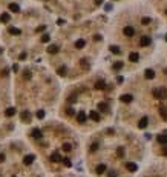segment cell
Wrapping results in <instances>:
<instances>
[{
	"label": "cell",
	"mask_w": 167,
	"mask_h": 177,
	"mask_svg": "<svg viewBox=\"0 0 167 177\" xmlns=\"http://www.w3.org/2000/svg\"><path fill=\"white\" fill-rule=\"evenodd\" d=\"M86 119H87L86 113H84V111H80V113H78V116H77L78 123H84V122H86Z\"/></svg>",
	"instance_id": "cell-1"
},
{
	"label": "cell",
	"mask_w": 167,
	"mask_h": 177,
	"mask_svg": "<svg viewBox=\"0 0 167 177\" xmlns=\"http://www.w3.org/2000/svg\"><path fill=\"white\" fill-rule=\"evenodd\" d=\"M150 37H147V35H144V37H141L140 39V45H141V46H149L150 45Z\"/></svg>",
	"instance_id": "cell-2"
},
{
	"label": "cell",
	"mask_w": 167,
	"mask_h": 177,
	"mask_svg": "<svg viewBox=\"0 0 167 177\" xmlns=\"http://www.w3.org/2000/svg\"><path fill=\"white\" fill-rule=\"evenodd\" d=\"M34 160H35V157L32 156V154H28V156L23 157V163H25V165H31Z\"/></svg>",
	"instance_id": "cell-3"
},
{
	"label": "cell",
	"mask_w": 167,
	"mask_h": 177,
	"mask_svg": "<svg viewBox=\"0 0 167 177\" xmlns=\"http://www.w3.org/2000/svg\"><path fill=\"white\" fill-rule=\"evenodd\" d=\"M133 34H135V29H133L132 26H126V28H124V35H127V37H132Z\"/></svg>",
	"instance_id": "cell-4"
},
{
	"label": "cell",
	"mask_w": 167,
	"mask_h": 177,
	"mask_svg": "<svg viewBox=\"0 0 167 177\" xmlns=\"http://www.w3.org/2000/svg\"><path fill=\"white\" fill-rule=\"evenodd\" d=\"M9 20H11V15H9L8 12H3V14L0 15V22H3V23H8Z\"/></svg>",
	"instance_id": "cell-5"
},
{
	"label": "cell",
	"mask_w": 167,
	"mask_h": 177,
	"mask_svg": "<svg viewBox=\"0 0 167 177\" xmlns=\"http://www.w3.org/2000/svg\"><path fill=\"white\" fill-rule=\"evenodd\" d=\"M126 168H127V169H129V171H132V172H135V171H136V169H138V166H136V165H135V163H132V162H127V163H126Z\"/></svg>",
	"instance_id": "cell-6"
},
{
	"label": "cell",
	"mask_w": 167,
	"mask_h": 177,
	"mask_svg": "<svg viewBox=\"0 0 167 177\" xmlns=\"http://www.w3.org/2000/svg\"><path fill=\"white\" fill-rule=\"evenodd\" d=\"M129 60H130V62H138V60H140V54H138V52H130Z\"/></svg>",
	"instance_id": "cell-7"
},
{
	"label": "cell",
	"mask_w": 167,
	"mask_h": 177,
	"mask_svg": "<svg viewBox=\"0 0 167 177\" xmlns=\"http://www.w3.org/2000/svg\"><path fill=\"white\" fill-rule=\"evenodd\" d=\"M31 136L34 137V139H40L41 137V131L38 129V128H35V129H32V133H31Z\"/></svg>",
	"instance_id": "cell-8"
},
{
	"label": "cell",
	"mask_w": 167,
	"mask_h": 177,
	"mask_svg": "<svg viewBox=\"0 0 167 177\" xmlns=\"http://www.w3.org/2000/svg\"><path fill=\"white\" fill-rule=\"evenodd\" d=\"M89 117H90V119H92V120H95V122H100V114H98L97 111H90Z\"/></svg>",
	"instance_id": "cell-9"
},
{
	"label": "cell",
	"mask_w": 167,
	"mask_h": 177,
	"mask_svg": "<svg viewBox=\"0 0 167 177\" xmlns=\"http://www.w3.org/2000/svg\"><path fill=\"white\" fill-rule=\"evenodd\" d=\"M133 97L130 96V94H123L121 96V102H124V103H129V102H132Z\"/></svg>",
	"instance_id": "cell-10"
},
{
	"label": "cell",
	"mask_w": 167,
	"mask_h": 177,
	"mask_svg": "<svg viewBox=\"0 0 167 177\" xmlns=\"http://www.w3.org/2000/svg\"><path fill=\"white\" fill-rule=\"evenodd\" d=\"M17 113V109H15V108H8V109L5 111V114H6V117H12L14 116V114Z\"/></svg>",
	"instance_id": "cell-11"
},
{
	"label": "cell",
	"mask_w": 167,
	"mask_h": 177,
	"mask_svg": "<svg viewBox=\"0 0 167 177\" xmlns=\"http://www.w3.org/2000/svg\"><path fill=\"white\" fill-rule=\"evenodd\" d=\"M48 52H49V54H57V52H58V46H57V45H51V46L48 48Z\"/></svg>",
	"instance_id": "cell-12"
},
{
	"label": "cell",
	"mask_w": 167,
	"mask_h": 177,
	"mask_svg": "<svg viewBox=\"0 0 167 177\" xmlns=\"http://www.w3.org/2000/svg\"><path fill=\"white\" fill-rule=\"evenodd\" d=\"M84 45H86V42H84L83 39H80V40L75 42V48H77V49H81V48H83Z\"/></svg>",
	"instance_id": "cell-13"
},
{
	"label": "cell",
	"mask_w": 167,
	"mask_h": 177,
	"mask_svg": "<svg viewBox=\"0 0 167 177\" xmlns=\"http://www.w3.org/2000/svg\"><path fill=\"white\" fill-rule=\"evenodd\" d=\"M147 123H149V119H147V117H143V119L140 120L138 126H140V128H146V126H147Z\"/></svg>",
	"instance_id": "cell-14"
},
{
	"label": "cell",
	"mask_w": 167,
	"mask_h": 177,
	"mask_svg": "<svg viewBox=\"0 0 167 177\" xmlns=\"http://www.w3.org/2000/svg\"><path fill=\"white\" fill-rule=\"evenodd\" d=\"M104 171H106V165H103V163H101V165L97 166V174H103Z\"/></svg>",
	"instance_id": "cell-15"
},
{
	"label": "cell",
	"mask_w": 167,
	"mask_h": 177,
	"mask_svg": "<svg viewBox=\"0 0 167 177\" xmlns=\"http://www.w3.org/2000/svg\"><path fill=\"white\" fill-rule=\"evenodd\" d=\"M9 11L18 12V11H20V8H18V5H15V3H11V5H9Z\"/></svg>",
	"instance_id": "cell-16"
},
{
	"label": "cell",
	"mask_w": 167,
	"mask_h": 177,
	"mask_svg": "<svg viewBox=\"0 0 167 177\" xmlns=\"http://www.w3.org/2000/svg\"><path fill=\"white\" fill-rule=\"evenodd\" d=\"M146 79H153L155 77V73H153V69H146Z\"/></svg>",
	"instance_id": "cell-17"
},
{
	"label": "cell",
	"mask_w": 167,
	"mask_h": 177,
	"mask_svg": "<svg viewBox=\"0 0 167 177\" xmlns=\"http://www.w3.org/2000/svg\"><path fill=\"white\" fill-rule=\"evenodd\" d=\"M95 88H97V89H104V88H106V83H104L103 80H100V82L95 83Z\"/></svg>",
	"instance_id": "cell-18"
},
{
	"label": "cell",
	"mask_w": 167,
	"mask_h": 177,
	"mask_svg": "<svg viewBox=\"0 0 167 177\" xmlns=\"http://www.w3.org/2000/svg\"><path fill=\"white\" fill-rule=\"evenodd\" d=\"M158 142L159 143H167V134H161V136H158Z\"/></svg>",
	"instance_id": "cell-19"
},
{
	"label": "cell",
	"mask_w": 167,
	"mask_h": 177,
	"mask_svg": "<svg viewBox=\"0 0 167 177\" xmlns=\"http://www.w3.org/2000/svg\"><path fill=\"white\" fill-rule=\"evenodd\" d=\"M22 120H26V122H29V120H31V114H29L28 111H25V113L22 114Z\"/></svg>",
	"instance_id": "cell-20"
},
{
	"label": "cell",
	"mask_w": 167,
	"mask_h": 177,
	"mask_svg": "<svg viewBox=\"0 0 167 177\" xmlns=\"http://www.w3.org/2000/svg\"><path fill=\"white\" fill-rule=\"evenodd\" d=\"M167 97V89L166 88H161L159 89V99H166Z\"/></svg>",
	"instance_id": "cell-21"
},
{
	"label": "cell",
	"mask_w": 167,
	"mask_h": 177,
	"mask_svg": "<svg viewBox=\"0 0 167 177\" xmlns=\"http://www.w3.org/2000/svg\"><path fill=\"white\" fill-rule=\"evenodd\" d=\"M51 160H52V162H60V156H58V152H54V154H52V156H51Z\"/></svg>",
	"instance_id": "cell-22"
},
{
	"label": "cell",
	"mask_w": 167,
	"mask_h": 177,
	"mask_svg": "<svg viewBox=\"0 0 167 177\" xmlns=\"http://www.w3.org/2000/svg\"><path fill=\"white\" fill-rule=\"evenodd\" d=\"M159 113H161V117L164 120H167V108H161V109H159Z\"/></svg>",
	"instance_id": "cell-23"
},
{
	"label": "cell",
	"mask_w": 167,
	"mask_h": 177,
	"mask_svg": "<svg viewBox=\"0 0 167 177\" xmlns=\"http://www.w3.org/2000/svg\"><path fill=\"white\" fill-rule=\"evenodd\" d=\"M98 109L100 111H107V103H103V102L98 103Z\"/></svg>",
	"instance_id": "cell-24"
},
{
	"label": "cell",
	"mask_w": 167,
	"mask_h": 177,
	"mask_svg": "<svg viewBox=\"0 0 167 177\" xmlns=\"http://www.w3.org/2000/svg\"><path fill=\"white\" fill-rule=\"evenodd\" d=\"M49 40H51V35H49V34H43V37H41V42H43V43H48Z\"/></svg>",
	"instance_id": "cell-25"
},
{
	"label": "cell",
	"mask_w": 167,
	"mask_h": 177,
	"mask_svg": "<svg viewBox=\"0 0 167 177\" xmlns=\"http://www.w3.org/2000/svg\"><path fill=\"white\" fill-rule=\"evenodd\" d=\"M9 32H11V34H15V35H18V34H20V29H17V28H12V26H11V28H9Z\"/></svg>",
	"instance_id": "cell-26"
},
{
	"label": "cell",
	"mask_w": 167,
	"mask_h": 177,
	"mask_svg": "<svg viewBox=\"0 0 167 177\" xmlns=\"http://www.w3.org/2000/svg\"><path fill=\"white\" fill-rule=\"evenodd\" d=\"M123 62H117V63L115 65H113V69H117V71H118V69H121V68H123Z\"/></svg>",
	"instance_id": "cell-27"
},
{
	"label": "cell",
	"mask_w": 167,
	"mask_h": 177,
	"mask_svg": "<svg viewBox=\"0 0 167 177\" xmlns=\"http://www.w3.org/2000/svg\"><path fill=\"white\" fill-rule=\"evenodd\" d=\"M63 149H64V151H66V152H69V151H71V149H72V146H71V143H63Z\"/></svg>",
	"instance_id": "cell-28"
},
{
	"label": "cell",
	"mask_w": 167,
	"mask_h": 177,
	"mask_svg": "<svg viewBox=\"0 0 167 177\" xmlns=\"http://www.w3.org/2000/svg\"><path fill=\"white\" fill-rule=\"evenodd\" d=\"M35 116H37V119H43V117H45V111L38 109V111H37V114H35Z\"/></svg>",
	"instance_id": "cell-29"
},
{
	"label": "cell",
	"mask_w": 167,
	"mask_h": 177,
	"mask_svg": "<svg viewBox=\"0 0 167 177\" xmlns=\"http://www.w3.org/2000/svg\"><path fill=\"white\" fill-rule=\"evenodd\" d=\"M110 51H112L113 54H120V52H121L118 46H110Z\"/></svg>",
	"instance_id": "cell-30"
},
{
	"label": "cell",
	"mask_w": 167,
	"mask_h": 177,
	"mask_svg": "<svg viewBox=\"0 0 167 177\" xmlns=\"http://www.w3.org/2000/svg\"><path fill=\"white\" fill-rule=\"evenodd\" d=\"M117 156H118V157H123V156H124V148H118V149H117Z\"/></svg>",
	"instance_id": "cell-31"
},
{
	"label": "cell",
	"mask_w": 167,
	"mask_h": 177,
	"mask_svg": "<svg viewBox=\"0 0 167 177\" xmlns=\"http://www.w3.org/2000/svg\"><path fill=\"white\" fill-rule=\"evenodd\" d=\"M58 74H60V76H64V74H66V68H64V66L58 68Z\"/></svg>",
	"instance_id": "cell-32"
},
{
	"label": "cell",
	"mask_w": 167,
	"mask_h": 177,
	"mask_svg": "<svg viewBox=\"0 0 167 177\" xmlns=\"http://www.w3.org/2000/svg\"><path fill=\"white\" fill-rule=\"evenodd\" d=\"M141 23H143V25H149V23H150V19H149V17H144L143 20H141Z\"/></svg>",
	"instance_id": "cell-33"
},
{
	"label": "cell",
	"mask_w": 167,
	"mask_h": 177,
	"mask_svg": "<svg viewBox=\"0 0 167 177\" xmlns=\"http://www.w3.org/2000/svg\"><path fill=\"white\" fill-rule=\"evenodd\" d=\"M97 149H98V143H92V146H90V151H97Z\"/></svg>",
	"instance_id": "cell-34"
},
{
	"label": "cell",
	"mask_w": 167,
	"mask_h": 177,
	"mask_svg": "<svg viewBox=\"0 0 167 177\" xmlns=\"http://www.w3.org/2000/svg\"><path fill=\"white\" fill-rule=\"evenodd\" d=\"M63 163H64V165H66V166H71V165H72L69 159H63Z\"/></svg>",
	"instance_id": "cell-35"
},
{
	"label": "cell",
	"mask_w": 167,
	"mask_h": 177,
	"mask_svg": "<svg viewBox=\"0 0 167 177\" xmlns=\"http://www.w3.org/2000/svg\"><path fill=\"white\" fill-rule=\"evenodd\" d=\"M18 59H20V60H25V59H26V52H22V54L18 55Z\"/></svg>",
	"instance_id": "cell-36"
},
{
	"label": "cell",
	"mask_w": 167,
	"mask_h": 177,
	"mask_svg": "<svg viewBox=\"0 0 167 177\" xmlns=\"http://www.w3.org/2000/svg\"><path fill=\"white\" fill-rule=\"evenodd\" d=\"M25 79H31V73L29 71H25Z\"/></svg>",
	"instance_id": "cell-37"
},
{
	"label": "cell",
	"mask_w": 167,
	"mask_h": 177,
	"mask_svg": "<svg viewBox=\"0 0 167 177\" xmlns=\"http://www.w3.org/2000/svg\"><path fill=\"white\" fill-rule=\"evenodd\" d=\"M41 31H45V26H38L37 28V32H41Z\"/></svg>",
	"instance_id": "cell-38"
},
{
	"label": "cell",
	"mask_w": 167,
	"mask_h": 177,
	"mask_svg": "<svg viewBox=\"0 0 167 177\" xmlns=\"http://www.w3.org/2000/svg\"><path fill=\"white\" fill-rule=\"evenodd\" d=\"M68 114H69V116H72V114H74V109H72V108H69V109H68Z\"/></svg>",
	"instance_id": "cell-39"
},
{
	"label": "cell",
	"mask_w": 167,
	"mask_h": 177,
	"mask_svg": "<svg viewBox=\"0 0 167 177\" xmlns=\"http://www.w3.org/2000/svg\"><path fill=\"white\" fill-rule=\"evenodd\" d=\"M2 162H5V156H3V154H0V163Z\"/></svg>",
	"instance_id": "cell-40"
},
{
	"label": "cell",
	"mask_w": 167,
	"mask_h": 177,
	"mask_svg": "<svg viewBox=\"0 0 167 177\" xmlns=\"http://www.w3.org/2000/svg\"><path fill=\"white\" fill-rule=\"evenodd\" d=\"M95 3H97V5H101V3H103V0H95Z\"/></svg>",
	"instance_id": "cell-41"
},
{
	"label": "cell",
	"mask_w": 167,
	"mask_h": 177,
	"mask_svg": "<svg viewBox=\"0 0 167 177\" xmlns=\"http://www.w3.org/2000/svg\"><path fill=\"white\" fill-rule=\"evenodd\" d=\"M109 177H117V174H115V172H110V174H109Z\"/></svg>",
	"instance_id": "cell-42"
},
{
	"label": "cell",
	"mask_w": 167,
	"mask_h": 177,
	"mask_svg": "<svg viewBox=\"0 0 167 177\" xmlns=\"http://www.w3.org/2000/svg\"><path fill=\"white\" fill-rule=\"evenodd\" d=\"M164 154H167V148H166V149H164Z\"/></svg>",
	"instance_id": "cell-43"
},
{
	"label": "cell",
	"mask_w": 167,
	"mask_h": 177,
	"mask_svg": "<svg viewBox=\"0 0 167 177\" xmlns=\"http://www.w3.org/2000/svg\"><path fill=\"white\" fill-rule=\"evenodd\" d=\"M0 54H2V49H0Z\"/></svg>",
	"instance_id": "cell-44"
},
{
	"label": "cell",
	"mask_w": 167,
	"mask_h": 177,
	"mask_svg": "<svg viewBox=\"0 0 167 177\" xmlns=\"http://www.w3.org/2000/svg\"><path fill=\"white\" fill-rule=\"evenodd\" d=\"M166 40H167V35H166Z\"/></svg>",
	"instance_id": "cell-45"
}]
</instances>
